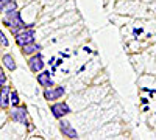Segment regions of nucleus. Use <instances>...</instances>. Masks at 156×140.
Wrapping results in <instances>:
<instances>
[{"label":"nucleus","mask_w":156,"mask_h":140,"mask_svg":"<svg viewBox=\"0 0 156 140\" xmlns=\"http://www.w3.org/2000/svg\"><path fill=\"white\" fill-rule=\"evenodd\" d=\"M3 75V70H2V67H0V76H2Z\"/></svg>","instance_id":"nucleus-17"},{"label":"nucleus","mask_w":156,"mask_h":140,"mask_svg":"<svg viewBox=\"0 0 156 140\" xmlns=\"http://www.w3.org/2000/svg\"><path fill=\"white\" fill-rule=\"evenodd\" d=\"M34 41V28L33 27H27V28H23L20 30L17 34H16V42L17 45L23 47L25 44H30Z\"/></svg>","instance_id":"nucleus-2"},{"label":"nucleus","mask_w":156,"mask_h":140,"mask_svg":"<svg viewBox=\"0 0 156 140\" xmlns=\"http://www.w3.org/2000/svg\"><path fill=\"white\" fill-rule=\"evenodd\" d=\"M140 31H142V30H140V28H139V30H137V28H134V31H133V33H134V34H139V33H140Z\"/></svg>","instance_id":"nucleus-16"},{"label":"nucleus","mask_w":156,"mask_h":140,"mask_svg":"<svg viewBox=\"0 0 156 140\" xmlns=\"http://www.w3.org/2000/svg\"><path fill=\"white\" fill-rule=\"evenodd\" d=\"M37 83L41 84L42 87H51L53 86V80H51V76H50V72H39V75H37Z\"/></svg>","instance_id":"nucleus-9"},{"label":"nucleus","mask_w":156,"mask_h":140,"mask_svg":"<svg viewBox=\"0 0 156 140\" xmlns=\"http://www.w3.org/2000/svg\"><path fill=\"white\" fill-rule=\"evenodd\" d=\"M9 94H11V89L8 86H3L0 89V108L6 109L9 106Z\"/></svg>","instance_id":"nucleus-8"},{"label":"nucleus","mask_w":156,"mask_h":140,"mask_svg":"<svg viewBox=\"0 0 156 140\" xmlns=\"http://www.w3.org/2000/svg\"><path fill=\"white\" fill-rule=\"evenodd\" d=\"M59 129H61V132H62L64 135L69 137V138H78V132L75 131V128H73L69 121L62 120V118H61V123H59Z\"/></svg>","instance_id":"nucleus-6"},{"label":"nucleus","mask_w":156,"mask_h":140,"mask_svg":"<svg viewBox=\"0 0 156 140\" xmlns=\"http://www.w3.org/2000/svg\"><path fill=\"white\" fill-rule=\"evenodd\" d=\"M2 62H3V66H5L9 72H14V70H16V61H14V58H12L11 55H3Z\"/></svg>","instance_id":"nucleus-11"},{"label":"nucleus","mask_w":156,"mask_h":140,"mask_svg":"<svg viewBox=\"0 0 156 140\" xmlns=\"http://www.w3.org/2000/svg\"><path fill=\"white\" fill-rule=\"evenodd\" d=\"M50 111H51V114H53V117L58 118V120H61L62 117H66L67 114H70L69 104H67V103H62V101H59V103H55L53 106L50 108Z\"/></svg>","instance_id":"nucleus-3"},{"label":"nucleus","mask_w":156,"mask_h":140,"mask_svg":"<svg viewBox=\"0 0 156 140\" xmlns=\"http://www.w3.org/2000/svg\"><path fill=\"white\" fill-rule=\"evenodd\" d=\"M11 118H12V121H16V123L27 125V109H25V106H19L17 104V106L12 108Z\"/></svg>","instance_id":"nucleus-4"},{"label":"nucleus","mask_w":156,"mask_h":140,"mask_svg":"<svg viewBox=\"0 0 156 140\" xmlns=\"http://www.w3.org/2000/svg\"><path fill=\"white\" fill-rule=\"evenodd\" d=\"M8 2H11V0H0V11L3 9V6H5V5H6Z\"/></svg>","instance_id":"nucleus-15"},{"label":"nucleus","mask_w":156,"mask_h":140,"mask_svg":"<svg viewBox=\"0 0 156 140\" xmlns=\"http://www.w3.org/2000/svg\"><path fill=\"white\" fill-rule=\"evenodd\" d=\"M19 103H20V100H19V94H17L16 90H12V92L9 94V104L17 106Z\"/></svg>","instance_id":"nucleus-12"},{"label":"nucleus","mask_w":156,"mask_h":140,"mask_svg":"<svg viewBox=\"0 0 156 140\" xmlns=\"http://www.w3.org/2000/svg\"><path fill=\"white\" fill-rule=\"evenodd\" d=\"M39 50H41V45L36 44V42L33 41V42H30V44H25V45L22 47V53H23V55H31V53L39 52Z\"/></svg>","instance_id":"nucleus-10"},{"label":"nucleus","mask_w":156,"mask_h":140,"mask_svg":"<svg viewBox=\"0 0 156 140\" xmlns=\"http://www.w3.org/2000/svg\"><path fill=\"white\" fill-rule=\"evenodd\" d=\"M17 8V5H16V2H12V0H11V2H8L5 6H3V9L2 11H0V12H9V11H12V9H16Z\"/></svg>","instance_id":"nucleus-13"},{"label":"nucleus","mask_w":156,"mask_h":140,"mask_svg":"<svg viewBox=\"0 0 156 140\" xmlns=\"http://www.w3.org/2000/svg\"><path fill=\"white\" fill-rule=\"evenodd\" d=\"M0 44H2L3 47H8V39H6V37H5L3 31H0Z\"/></svg>","instance_id":"nucleus-14"},{"label":"nucleus","mask_w":156,"mask_h":140,"mask_svg":"<svg viewBox=\"0 0 156 140\" xmlns=\"http://www.w3.org/2000/svg\"><path fill=\"white\" fill-rule=\"evenodd\" d=\"M64 92H66V89H64L62 86H58V87H47L45 90H44V97L45 100L48 101H55V100H59Z\"/></svg>","instance_id":"nucleus-5"},{"label":"nucleus","mask_w":156,"mask_h":140,"mask_svg":"<svg viewBox=\"0 0 156 140\" xmlns=\"http://www.w3.org/2000/svg\"><path fill=\"white\" fill-rule=\"evenodd\" d=\"M28 66H30V69H31V72H34V73H39L42 69H44V61H42V56L41 55H34V56H31L30 59H28Z\"/></svg>","instance_id":"nucleus-7"},{"label":"nucleus","mask_w":156,"mask_h":140,"mask_svg":"<svg viewBox=\"0 0 156 140\" xmlns=\"http://www.w3.org/2000/svg\"><path fill=\"white\" fill-rule=\"evenodd\" d=\"M3 23L6 25V27L11 28V31L17 34L19 30H23V28H27V27H33V23L27 25V23H23L22 17H20V12L17 9H12L9 12H5V17H3Z\"/></svg>","instance_id":"nucleus-1"}]
</instances>
